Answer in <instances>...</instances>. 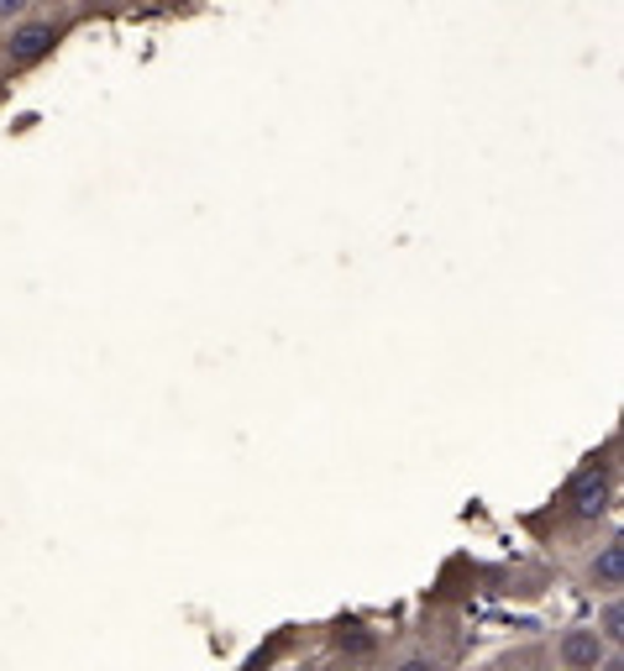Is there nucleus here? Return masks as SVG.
<instances>
[{
  "mask_svg": "<svg viewBox=\"0 0 624 671\" xmlns=\"http://www.w3.org/2000/svg\"><path fill=\"white\" fill-rule=\"evenodd\" d=\"M561 509H567V520L572 525H599L603 514L614 509V467L609 462H582L567 482V493H561Z\"/></svg>",
  "mask_w": 624,
  "mask_h": 671,
  "instance_id": "nucleus-1",
  "label": "nucleus"
},
{
  "mask_svg": "<svg viewBox=\"0 0 624 671\" xmlns=\"http://www.w3.org/2000/svg\"><path fill=\"white\" fill-rule=\"evenodd\" d=\"M64 32L69 26L64 22H48V16H26V22H16L11 26V37L0 43L5 48V69H37L43 58H53V48L64 43Z\"/></svg>",
  "mask_w": 624,
  "mask_h": 671,
  "instance_id": "nucleus-2",
  "label": "nucleus"
},
{
  "mask_svg": "<svg viewBox=\"0 0 624 671\" xmlns=\"http://www.w3.org/2000/svg\"><path fill=\"white\" fill-rule=\"evenodd\" d=\"M603 656H609V646L599 640L593 624H572V629L556 635V661H561V671H593Z\"/></svg>",
  "mask_w": 624,
  "mask_h": 671,
  "instance_id": "nucleus-3",
  "label": "nucleus"
},
{
  "mask_svg": "<svg viewBox=\"0 0 624 671\" xmlns=\"http://www.w3.org/2000/svg\"><path fill=\"white\" fill-rule=\"evenodd\" d=\"M582 582H588L593 593H603V599L624 588V541H620V535H609L599 551L588 556V567H582Z\"/></svg>",
  "mask_w": 624,
  "mask_h": 671,
  "instance_id": "nucleus-4",
  "label": "nucleus"
},
{
  "mask_svg": "<svg viewBox=\"0 0 624 671\" xmlns=\"http://www.w3.org/2000/svg\"><path fill=\"white\" fill-rule=\"evenodd\" d=\"M593 629H599V640L609 650H624V599L620 593H609V599H603V614H599Z\"/></svg>",
  "mask_w": 624,
  "mask_h": 671,
  "instance_id": "nucleus-5",
  "label": "nucleus"
},
{
  "mask_svg": "<svg viewBox=\"0 0 624 671\" xmlns=\"http://www.w3.org/2000/svg\"><path fill=\"white\" fill-rule=\"evenodd\" d=\"M337 646L347 656H367V650H378V635L367 624H337Z\"/></svg>",
  "mask_w": 624,
  "mask_h": 671,
  "instance_id": "nucleus-6",
  "label": "nucleus"
},
{
  "mask_svg": "<svg viewBox=\"0 0 624 671\" xmlns=\"http://www.w3.org/2000/svg\"><path fill=\"white\" fill-rule=\"evenodd\" d=\"M388 671H452V667H446V656H435V650H405Z\"/></svg>",
  "mask_w": 624,
  "mask_h": 671,
  "instance_id": "nucleus-7",
  "label": "nucleus"
},
{
  "mask_svg": "<svg viewBox=\"0 0 624 671\" xmlns=\"http://www.w3.org/2000/svg\"><path fill=\"white\" fill-rule=\"evenodd\" d=\"M37 0H0V22L11 26V22H26V11H32Z\"/></svg>",
  "mask_w": 624,
  "mask_h": 671,
  "instance_id": "nucleus-8",
  "label": "nucleus"
},
{
  "mask_svg": "<svg viewBox=\"0 0 624 671\" xmlns=\"http://www.w3.org/2000/svg\"><path fill=\"white\" fill-rule=\"evenodd\" d=\"M0 95H5V79H0Z\"/></svg>",
  "mask_w": 624,
  "mask_h": 671,
  "instance_id": "nucleus-9",
  "label": "nucleus"
}]
</instances>
